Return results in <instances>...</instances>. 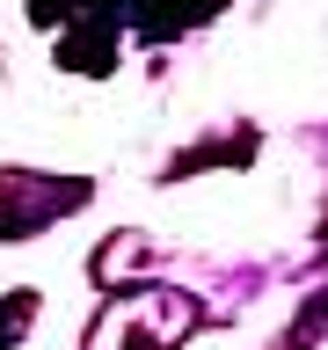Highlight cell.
Here are the masks:
<instances>
[{"instance_id": "1", "label": "cell", "mask_w": 328, "mask_h": 350, "mask_svg": "<svg viewBox=\"0 0 328 350\" xmlns=\"http://www.w3.org/2000/svg\"><path fill=\"white\" fill-rule=\"evenodd\" d=\"M197 328V299L175 284H124L117 299L95 314L87 350H175Z\"/></svg>"}, {"instance_id": "2", "label": "cell", "mask_w": 328, "mask_h": 350, "mask_svg": "<svg viewBox=\"0 0 328 350\" xmlns=\"http://www.w3.org/2000/svg\"><path fill=\"white\" fill-rule=\"evenodd\" d=\"M87 204V183H51L37 168H8L0 175V241H29L44 234L59 212Z\"/></svg>"}, {"instance_id": "3", "label": "cell", "mask_w": 328, "mask_h": 350, "mask_svg": "<svg viewBox=\"0 0 328 350\" xmlns=\"http://www.w3.org/2000/svg\"><path fill=\"white\" fill-rule=\"evenodd\" d=\"M139 262H146V241H139V234H124V241H109V248H102V256H95V278H124V270H139Z\"/></svg>"}]
</instances>
